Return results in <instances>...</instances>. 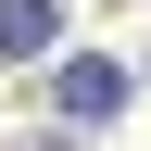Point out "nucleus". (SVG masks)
<instances>
[{
	"label": "nucleus",
	"instance_id": "obj_2",
	"mask_svg": "<svg viewBox=\"0 0 151 151\" xmlns=\"http://www.w3.org/2000/svg\"><path fill=\"white\" fill-rule=\"evenodd\" d=\"M63 38V0H0V63H38Z\"/></svg>",
	"mask_w": 151,
	"mask_h": 151
},
{
	"label": "nucleus",
	"instance_id": "obj_1",
	"mask_svg": "<svg viewBox=\"0 0 151 151\" xmlns=\"http://www.w3.org/2000/svg\"><path fill=\"white\" fill-rule=\"evenodd\" d=\"M50 113L113 126V113H126V63H113V50H76V63H63V88H50Z\"/></svg>",
	"mask_w": 151,
	"mask_h": 151
}]
</instances>
